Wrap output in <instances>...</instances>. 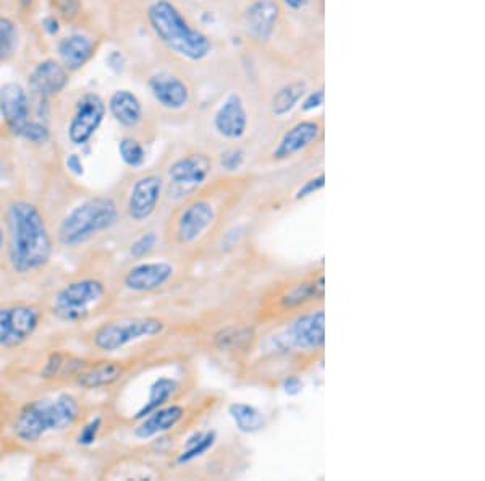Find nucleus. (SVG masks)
I'll list each match as a JSON object with an SVG mask.
<instances>
[{
    "mask_svg": "<svg viewBox=\"0 0 485 481\" xmlns=\"http://www.w3.org/2000/svg\"><path fill=\"white\" fill-rule=\"evenodd\" d=\"M249 185L247 174L224 176L186 197L170 216L165 230L170 245L180 250L205 247L247 195Z\"/></svg>",
    "mask_w": 485,
    "mask_h": 481,
    "instance_id": "f257e3e1",
    "label": "nucleus"
},
{
    "mask_svg": "<svg viewBox=\"0 0 485 481\" xmlns=\"http://www.w3.org/2000/svg\"><path fill=\"white\" fill-rule=\"evenodd\" d=\"M235 36L241 49L279 57L323 56L296 35L280 0H243L237 5Z\"/></svg>",
    "mask_w": 485,
    "mask_h": 481,
    "instance_id": "f03ea898",
    "label": "nucleus"
},
{
    "mask_svg": "<svg viewBox=\"0 0 485 481\" xmlns=\"http://www.w3.org/2000/svg\"><path fill=\"white\" fill-rule=\"evenodd\" d=\"M5 234L8 266L14 274L35 276L49 266L56 241L39 206L28 199H14L8 203Z\"/></svg>",
    "mask_w": 485,
    "mask_h": 481,
    "instance_id": "7ed1b4c3",
    "label": "nucleus"
},
{
    "mask_svg": "<svg viewBox=\"0 0 485 481\" xmlns=\"http://www.w3.org/2000/svg\"><path fill=\"white\" fill-rule=\"evenodd\" d=\"M144 16L155 41L185 64H206L217 54L211 33L193 22L175 0H151Z\"/></svg>",
    "mask_w": 485,
    "mask_h": 481,
    "instance_id": "20e7f679",
    "label": "nucleus"
},
{
    "mask_svg": "<svg viewBox=\"0 0 485 481\" xmlns=\"http://www.w3.org/2000/svg\"><path fill=\"white\" fill-rule=\"evenodd\" d=\"M81 412V403L69 392L41 397L16 412L12 432L20 443L36 444L49 433L65 432L77 425Z\"/></svg>",
    "mask_w": 485,
    "mask_h": 481,
    "instance_id": "39448f33",
    "label": "nucleus"
},
{
    "mask_svg": "<svg viewBox=\"0 0 485 481\" xmlns=\"http://www.w3.org/2000/svg\"><path fill=\"white\" fill-rule=\"evenodd\" d=\"M258 122H266L251 86L241 75L222 92L211 113L212 134L224 144H245ZM268 123V122H266Z\"/></svg>",
    "mask_w": 485,
    "mask_h": 481,
    "instance_id": "423d86ee",
    "label": "nucleus"
},
{
    "mask_svg": "<svg viewBox=\"0 0 485 481\" xmlns=\"http://www.w3.org/2000/svg\"><path fill=\"white\" fill-rule=\"evenodd\" d=\"M121 218L119 201L98 195L71 208L57 226L56 239L65 248H78L111 232Z\"/></svg>",
    "mask_w": 485,
    "mask_h": 481,
    "instance_id": "0eeeda50",
    "label": "nucleus"
},
{
    "mask_svg": "<svg viewBox=\"0 0 485 481\" xmlns=\"http://www.w3.org/2000/svg\"><path fill=\"white\" fill-rule=\"evenodd\" d=\"M107 283L94 276L71 279L50 297V313L67 325H79L92 318L107 304Z\"/></svg>",
    "mask_w": 485,
    "mask_h": 481,
    "instance_id": "6e6552de",
    "label": "nucleus"
},
{
    "mask_svg": "<svg viewBox=\"0 0 485 481\" xmlns=\"http://www.w3.org/2000/svg\"><path fill=\"white\" fill-rule=\"evenodd\" d=\"M325 136L323 115H301L283 123L269 149L266 161L270 164H285L308 156L317 148H322Z\"/></svg>",
    "mask_w": 485,
    "mask_h": 481,
    "instance_id": "1a4fd4ad",
    "label": "nucleus"
},
{
    "mask_svg": "<svg viewBox=\"0 0 485 481\" xmlns=\"http://www.w3.org/2000/svg\"><path fill=\"white\" fill-rule=\"evenodd\" d=\"M167 329L159 316H125L99 326L91 334L92 347L102 354H115L140 340L154 339Z\"/></svg>",
    "mask_w": 485,
    "mask_h": 481,
    "instance_id": "9d476101",
    "label": "nucleus"
},
{
    "mask_svg": "<svg viewBox=\"0 0 485 481\" xmlns=\"http://www.w3.org/2000/svg\"><path fill=\"white\" fill-rule=\"evenodd\" d=\"M214 170L216 156H212L206 149L191 148L172 157L162 176L165 180V187H170L175 193H182L186 198L196 193L201 187L209 184Z\"/></svg>",
    "mask_w": 485,
    "mask_h": 481,
    "instance_id": "9b49d317",
    "label": "nucleus"
},
{
    "mask_svg": "<svg viewBox=\"0 0 485 481\" xmlns=\"http://www.w3.org/2000/svg\"><path fill=\"white\" fill-rule=\"evenodd\" d=\"M325 298V276L323 273L310 279L296 281L285 285L274 297L269 298L268 313L270 321L290 318L296 313L304 312L316 305H323Z\"/></svg>",
    "mask_w": 485,
    "mask_h": 481,
    "instance_id": "f8f14e48",
    "label": "nucleus"
},
{
    "mask_svg": "<svg viewBox=\"0 0 485 481\" xmlns=\"http://www.w3.org/2000/svg\"><path fill=\"white\" fill-rule=\"evenodd\" d=\"M149 94L162 111L184 113L195 104V88L184 73L159 67L151 71L146 80Z\"/></svg>",
    "mask_w": 485,
    "mask_h": 481,
    "instance_id": "ddd939ff",
    "label": "nucleus"
},
{
    "mask_svg": "<svg viewBox=\"0 0 485 481\" xmlns=\"http://www.w3.org/2000/svg\"><path fill=\"white\" fill-rule=\"evenodd\" d=\"M165 195V180L159 172H146L128 187L123 213L134 226H144L159 211Z\"/></svg>",
    "mask_w": 485,
    "mask_h": 481,
    "instance_id": "4468645a",
    "label": "nucleus"
},
{
    "mask_svg": "<svg viewBox=\"0 0 485 481\" xmlns=\"http://www.w3.org/2000/svg\"><path fill=\"white\" fill-rule=\"evenodd\" d=\"M43 318L39 305L29 302L0 305V348H16L28 342Z\"/></svg>",
    "mask_w": 485,
    "mask_h": 481,
    "instance_id": "2eb2a0df",
    "label": "nucleus"
},
{
    "mask_svg": "<svg viewBox=\"0 0 485 481\" xmlns=\"http://www.w3.org/2000/svg\"><path fill=\"white\" fill-rule=\"evenodd\" d=\"M107 106L96 92H86L77 101L75 112L71 115L67 136L73 146H85L98 134L106 119Z\"/></svg>",
    "mask_w": 485,
    "mask_h": 481,
    "instance_id": "dca6fc26",
    "label": "nucleus"
},
{
    "mask_svg": "<svg viewBox=\"0 0 485 481\" xmlns=\"http://www.w3.org/2000/svg\"><path fill=\"white\" fill-rule=\"evenodd\" d=\"M175 266L170 262H133L121 276V285L132 294H153L167 287L175 277Z\"/></svg>",
    "mask_w": 485,
    "mask_h": 481,
    "instance_id": "f3484780",
    "label": "nucleus"
},
{
    "mask_svg": "<svg viewBox=\"0 0 485 481\" xmlns=\"http://www.w3.org/2000/svg\"><path fill=\"white\" fill-rule=\"evenodd\" d=\"M0 113L10 134L20 138L23 130L31 122L28 92L20 83L10 81L0 86Z\"/></svg>",
    "mask_w": 485,
    "mask_h": 481,
    "instance_id": "a211bd4d",
    "label": "nucleus"
},
{
    "mask_svg": "<svg viewBox=\"0 0 485 481\" xmlns=\"http://www.w3.org/2000/svg\"><path fill=\"white\" fill-rule=\"evenodd\" d=\"M186 417V407L182 403H167L141 418L134 426L133 436L141 441L157 438L165 433L174 432L176 426L182 425Z\"/></svg>",
    "mask_w": 485,
    "mask_h": 481,
    "instance_id": "6ab92c4d",
    "label": "nucleus"
},
{
    "mask_svg": "<svg viewBox=\"0 0 485 481\" xmlns=\"http://www.w3.org/2000/svg\"><path fill=\"white\" fill-rule=\"evenodd\" d=\"M69 85V70L54 59L36 65L29 75V90L37 100H50Z\"/></svg>",
    "mask_w": 485,
    "mask_h": 481,
    "instance_id": "aec40b11",
    "label": "nucleus"
},
{
    "mask_svg": "<svg viewBox=\"0 0 485 481\" xmlns=\"http://www.w3.org/2000/svg\"><path fill=\"white\" fill-rule=\"evenodd\" d=\"M127 373L123 361L98 360L88 361L73 381L78 388L86 390H107L112 388Z\"/></svg>",
    "mask_w": 485,
    "mask_h": 481,
    "instance_id": "412c9836",
    "label": "nucleus"
},
{
    "mask_svg": "<svg viewBox=\"0 0 485 481\" xmlns=\"http://www.w3.org/2000/svg\"><path fill=\"white\" fill-rule=\"evenodd\" d=\"M258 334L253 326L227 325L212 336V344L217 352L227 355H248L253 352Z\"/></svg>",
    "mask_w": 485,
    "mask_h": 481,
    "instance_id": "4be33fe9",
    "label": "nucleus"
},
{
    "mask_svg": "<svg viewBox=\"0 0 485 481\" xmlns=\"http://www.w3.org/2000/svg\"><path fill=\"white\" fill-rule=\"evenodd\" d=\"M107 111L111 112L113 121L117 122L120 127L127 128V130L140 128L146 117L142 101L138 98V94H134L130 90L113 91L112 96L109 98Z\"/></svg>",
    "mask_w": 485,
    "mask_h": 481,
    "instance_id": "5701e85b",
    "label": "nucleus"
},
{
    "mask_svg": "<svg viewBox=\"0 0 485 481\" xmlns=\"http://www.w3.org/2000/svg\"><path fill=\"white\" fill-rule=\"evenodd\" d=\"M94 43L85 35H70L62 37L57 44L60 64L69 71L83 69L94 56Z\"/></svg>",
    "mask_w": 485,
    "mask_h": 481,
    "instance_id": "b1692460",
    "label": "nucleus"
},
{
    "mask_svg": "<svg viewBox=\"0 0 485 481\" xmlns=\"http://www.w3.org/2000/svg\"><path fill=\"white\" fill-rule=\"evenodd\" d=\"M182 390V382L174 376H159L154 381L149 384L148 397L142 402L140 409L133 413V422H138L141 418L146 417L151 412L157 411L159 407H163L172 402L178 392Z\"/></svg>",
    "mask_w": 485,
    "mask_h": 481,
    "instance_id": "393cba45",
    "label": "nucleus"
},
{
    "mask_svg": "<svg viewBox=\"0 0 485 481\" xmlns=\"http://www.w3.org/2000/svg\"><path fill=\"white\" fill-rule=\"evenodd\" d=\"M217 441L216 432H196L191 438H188L185 449L176 455V464L178 465H186L195 460L203 457L205 454L211 451L212 446Z\"/></svg>",
    "mask_w": 485,
    "mask_h": 481,
    "instance_id": "a878e982",
    "label": "nucleus"
},
{
    "mask_svg": "<svg viewBox=\"0 0 485 481\" xmlns=\"http://www.w3.org/2000/svg\"><path fill=\"white\" fill-rule=\"evenodd\" d=\"M230 415H232L237 428L243 433H258L266 425V417L262 412L258 411L253 405L248 403H232L230 405Z\"/></svg>",
    "mask_w": 485,
    "mask_h": 481,
    "instance_id": "bb28decb",
    "label": "nucleus"
},
{
    "mask_svg": "<svg viewBox=\"0 0 485 481\" xmlns=\"http://www.w3.org/2000/svg\"><path fill=\"white\" fill-rule=\"evenodd\" d=\"M248 151L245 144H227L216 156V167L224 172V176H237L245 167Z\"/></svg>",
    "mask_w": 485,
    "mask_h": 481,
    "instance_id": "cd10ccee",
    "label": "nucleus"
},
{
    "mask_svg": "<svg viewBox=\"0 0 485 481\" xmlns=\"http://www.w3.org/2000/svg\"><path fill=\"white\" fill-rule=\"evenodd\" d=\"M119 156L130 169H141L146 163V148L138 136L127 134L119 142Z\"/></svg>",
    "mask_w": 485,
    "mask_h": 481,
    "instance_id": "c85d7f7f",
    "label": "nucleus"
},
{
    "mask_svg": "<svg viewBox=\"0 0 485 481\" xmlns=\"http://www.w3.org/2000/svg\"><path fill=\"white\" fill-rule=\"evenodd\" d=\"M18 48V28L7 16H0V62L8 60Z\"/></svg>",
    "mask_w": 485,
    "mask_h": 481,
    "instance_id": "c756f323",
    "label": "nucleus"
},
{
    "mask_svg": "<svg viewBox=\"0 0 485 481\" xmlns=\"http://www.w3.org/2000/svg\"><path fill=\"white\" fill-rule=\"evenodd\" d=\"M159 245V235L154 230H148V232H142L138 235L128 247V255L130 258H133L134 262H140L148 258L155 248Z\"/></svg>",
    "mask_w": 485,
    "mask_h": 481,
    "instance_id": "7c9ffc66",
    "label": "nucleus"
},
{
    "mask_svg": "<svg viewBox=\"0 0 485 481\" xmlns=\"http://www.w3.org/2000/svg\"><path fill=\"white\" fill-rule=\"evenodd\" d=\"M323 101H325V85L323 81L312 86L310 91L304 94L300 107H298V112L301 115H311V113L316 112L317 109H321L323 106Z\"/></svg>",
    "mask_w": 485,
    "mask_h": 481,
    "instance_id": "2f4dec72",
    "label": "nucleus"
},
{
    "mask_svg": "<svg viewBox=\"0 0 485 481\" xmlns=\"http://www.w3.org/2000/svg\"><path fill=\"white\" fill-rule=\"evenodd\" d=\"M102 425H104L102 417H94L90 422H86L85 425L81 426V430L78 433V444L85 447L94 444L98 441L99 434L102 432Z\"/></svg>",
    "mask_w": 485,
    "mask_h": 481,
    "instance_id": "473e14b6",
    "label": "nucleus"
},
{
    "mask_svg": "<svg viewBox=\"0 0 485 481\" xmlns=\"http://www.w3.org/2000/svg\"><path fill=\"white\" fill-rule=\"evenodd\" d=\"M20 138H25L26 142L35 143V144H43V143L49 142L50 130L46 122L31 119L28 125L23 130Z\"/></svg>",
    "mask_w": 485,
    "mask_h": 481,
    "instance_id": "72a5a7b5",
    "label": "nucleus"
},
{
    "mask_svg": "<svg viewBox=\"0 0 485 481\" xmlns=\"http://www.w3.org/2000/svg\"><path fill=\"white\" fill-rule=\"evenodd\" d=\"M50 5L65 22H73L81 12V0H50Z\"/></svg>",
    "mask_w": 485,
    "mask_h": 481,
    "instance_id": "f704fd0d",
    "label": "nucleus"
},
{
    "mask_svg": "<svg viewBox=\"0 0 485 481\" xmlns=\"http://www.w3.org/2000/svg\"><path fill=\"white\" fill-rule=\"evenodd\" d=\"M325 185V174L321 170L319 174H314L312 177L308 178L304 184L296 190V201H302V199L310 198L312 195H316L317 191H321Z\"/></svg>",
    "mask_w": 485,
    "mask_h": 481,
    "instance_id": "c9c22d12",
    "label": "nucleus"
},
{
    "mask_svg": "<svg viewBox=\"0 0 485 481\" xmlns=\"http://www.w3.org/2000/svg\"><path fill=\"white\" fill-rule=\"evenodd\" d=\"M65 166L77 177H81L85 174V164H83L81 157L78 156V155H70V156L67 157Z\"/></svg>",
    "mask_w": 485,
    "mask_h": 481,
    "instance_id": "e433bc0d",
    "label": "nucleus"
},
{
    "mask_svg": "<svg viewBox=\"0 0 485 481\" xmlns=\"http://www.w3.org/2000/svg\"><path fill=\"white\" fill-rule=\"evenodd\" d=\"M43 28L49 33L50 36L57 35L60 31V23H58V16L50 15L46 16L43 20Z\"/></svg>",
    "mask_w": 485,
    "mask_h": 481,
    "instance_id": "4c0bfd02",
    "label": "nucleus"
},
{
    "mask_svg": "<svg viewBox=\"0 0 485 481\" xmlns=\"http://www.w3.org/2000/svg\"><path fill=\"white\" fill-rule=\"evenodd\" d=\"M5 245H7V234H5V227L0 222V253L5 250Z\"/></svg>",
    "mask_w": 485,
    "mask_h": 481,
    "instance_id": "58836bf2",
    "label": "nucleus"
},
{
    "mask_svg": "<svg viewBox=\"0 0 485 481\" xmlns=\"http://www.w3.org/2000/svg\"><path fill=\"white\" fill-rule=\"evenodd\" d=\"M16 2H18L25 10H29V8H33V5H35V0H16Z\"/></svg>",
    "mask_w": 485,
    "mask_h": 481,
    "instance_id": "ea45409f",
    "label": "nucleus"
},
{
    "mask_svg": "<svg viewBox=\"0 0 485 481\" xmlns=\"http://www.w3.org/2000/svg\"><path fill=\"white\" fill-rule=\"evenodd\" d=\"M0 169H2V163H0Z\"/></svg>",
    "mask_w": 485,
    "mask_h": 481,
    "instance_id": "a19ab883",
    "label": "nucleus"
}]
</instances>
